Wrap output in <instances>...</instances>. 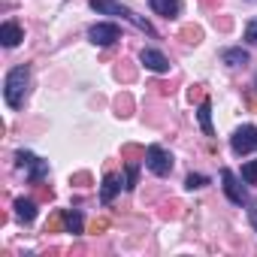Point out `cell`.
Instances as JSON below:
<instances>
[{"mask_svg":"<svg viewBox=\"0 0 257 257\" xmlns=\"http://www.w3.org/2000/svg\"><path fill=\"white\" fill-rule=\"evenodd\" d=\"M224 64L242 67V64H248V52H245V49H227V52H224Z\"/></svg>","mask_w":257,"mask_h":257,"instance_id":"obj_13","label":"cell"},{"mask_svg":"<svg viewBox=\"0 0 257 257\" xmlns=\"http://www.w3.org/2000/svg\"><path fill=\"white\" fill-rule=\"evenodd\" d=\"M64 227H67V233H82V215L79 212H67L64 215Z\"/></svg>","mask_w":257,"mask_h":257,"instance_id":"obj_14","label":"cell"},{"mask_svg":"<svg viewBox=\"0 0 257 257\" xmlns=\"http://www.w3.org/2000/svg\"><path fill=\"white\" fill-rule=\"evenodd\" d=\"M182 34L188 37V43H197V40H200V31H197V28H185Z\"/></svg>","mask_w":257,"mask_h":257,"instance_id":"obj_21","label":"cell"},{"mask_svg":"<svg viewBox=\"0 0 257 257\" xmlns=\"http://www.w3.org/2000/svg\"><path fill=\"white\" fill-rule=\"evenodd\" d=\"M248 215H251V224H254V230H257V203H251V209H248Z\"/></svg>","mask_w":257,"mask_h":257,"instance_id":"obj_22","label":"cell"},{"mask_svg":"<svg viewBox=\"0 0 257 257\" xmlns=\"http://www.w3.org/2000/svg\"><path fill=\"white\" fill-rule=\"evenodd\" d=\"M46 173H49V161H37V164L31 167V173H28V179H31V182L37 185V182H40V179H43Z\"/></svg>","mask_w":257,"mask_h":257,"instance_id":"obj_15","label":"cell"},{"mask_svg":"<svg viewBox=\"0 0 257 257\" xmlns=\"http://www.w3.org/2000/svg\"><path fill=\"white\" fill-rule=\"evenodd\" d=\"M91 7L97 10V13H103V16H121V19H127L131 25H137L140 31H146V34H152L155 37V28L146 22V19H140V16H134L127 7H121V4H115V0H91Z\"/></svg>","mask_w":257,"mask_h":257,"instance_id":"obj_2","label":"cell"},{"mask_svg":"<svg viewBox=\"0 0 257 257\" xmlns=\"http://www.w3.org/2000/svg\"><path fill=\"white\" fill-rule=\"evenodd\" d=\"M203 185H206V176H194V173H191V176H188V182H185V188H188V191L203 188Z\"/></svg>","mask_w":257,"mask_h":257,"instance_id":"obj_19","label":"cell"},{"mask_svg":"<svg viewBox=\"0 0 257 257\" xmlns=\"http://www.w3.org/2000/svg\"><path fill=\"white\" fill-rule=\"evenodd\" d=\"M221 182H224V194L230 197V203H236V206H242V203H245V191L239 188V182H236V176H233L230 170H221Z\"/></svg>","mask_w":257,"mask_h":257,"instance_id":"obj_7","label":"cell"},{"mask_svg":"<svg viewBox=\"0 0 257 257\" xmlns=\"http://www.w3.org/2000/svg\"><path fill=\"white\" fill-rule=\"evenodd\" d=\"M37 161H40V158H34L31 152H19V167H22V170H31Z\"/></svg>","mask_w":257,"mask_h":257,"instance_id":"obj_17","label":"cell"},{"mask_svg":"<svg viewBox=\"0 0 257 257\" xmlns=\"http://www.w3.org/2000/svg\"><path fill=\"white\" fill-rule=\"evenodd\" d=\"M22 40H25V31L16 22H4V25H0V43H4L7 49H16Z\"/></svg>","mask_w":257,"mask_h":257,"instance_id":"obj_8","label":"cell"},{"mask_svg":"<svg viewBox=\"0 0 257 257\" xmlns=\"http://www.w3.org/2000/svg\"><path fill=\"white\" fill-rule=\"evenodd\" d=\"M88 37H91L94 46H112L121 37V31H118V25H94L88 31Z\"/></svg>","mask_w":257,"mask_h":257,"instance_id":"obj_5","label":"cell"},{"mask_svg":"<svg viewBox=\"0 0 257 257\" xmlns=\"http://www.w3.org/2000/svg\"><path fill=\"white\" fill-rule=\"evenodd\" d=\"M209 4H212V0H209Z\"/></svg>","mask_w":257,"mask_h":257,"instance_id":"obj_23","label":"cell"},{"mask_svg":"<svg viewBox=\"0 0 257 257\" xmlns=\"http://www.w3.org/2000/svg\"><path fill=\"white\" fill-rule=\"evenodd\" d=\"M245 43L257 46V19H251V22H248V28H245Z\"/></svg>","mask_w":257,"mask_h":257,"instance_id":"obj_18","label":"cell"},{"mask_svg":"<svg viewBox=\"0 0 257 257\" xmlns=\"http://www.w3.org/2000/svg\"><path fill=\"white\" fill-rule=\"evenodd\" d=\"M121 185H127V182H121V176H115V173L106 176V179H103V188H100V200H103V203H112L115 194L121 191Z\"/></svg>","mask_w":257,"mask_h":257,"instance_id":"obj_9","label":"cell"},{"mask_svg":"<svg viewBox=\"0 0 257 257\" xmlns=\"http://www.w3.org/2000/svg\"><path fill=\"white\" fill-rule=\"evenodd\" d=\"M146 167H149L155 176H170L173 158H170L161 146H149V149H146Z\"/></svg>","mask_w":257,"mask_h":257,"instance_id":"obj_4","label":"cell"},{"mask_svg":"<svg viewBox=\"0 0 257 257\" xmlns=\"http://www.w3.org/2000/svg\"><path fill=\"white\" fill-rule=\"evenodd\" d=\"M200 127H203V134L206 137H212V106H209V100H203L200 103Z\"/></svg>","mask_w":257,"mask_h":257,"instance_id":"obj_12","label":"cell"},{"mask_svg":"<svg viewBox=\"0 0 257 257\" xmlns=\"http://www.w3.org/2000/svg\"><path fill=\"white\" fill-rule=\"evenodd\" d=\"M140 61H143V67L152 70V73H170V61H167L158 49H143V52H140Z\"/></svg>","mask_w":257,"mask_h":257,"instance_id":"obj_6","label":"cell"},{"mask_svg":"<svg viewBox=\"0 0 257 257\" xmlns=\"http://www.w3.org/2000/svg\"><path fill=\"white\" fill-rule=\"evenodd\" d=\"M28 85H31V70H28V64H22V67L10 70L7 85H4V97H7V103H10L13 109H19V106L25 103Z\"/></svg>","mask_w":257,"mask_h":257,"instance_id":"obj_1","label":"cell"},{"mask_svg":"<svg viewBox=\"0 0 257 257\" xmlns=\"http://www.w3.org/2000/svg\"><path fill=\"white\" fill-rule=\"evenodd\" d=\"M134 185H137V167L131 164V167H127V185L124 188H134Z\"/></svg>","mask_w":257,"mask_h":257,"instance_id":"obj_20","label":"cell"},{"mask_svg":"<svg viewBox=\"0 0 257 257\" xmlns=\"http://www.w3.org/2000/svg\"><path fill=\"white\" fill-rule=\"evenodd\" d=\"M16 215H19L22 221H34V218H37V203L19 197V200H16Z\"/></svg>","mask_w":257,"mask_h":257,"instance_id":"obj_11","label":"cell"},{"mask_svg":"<svg viewBox=\"0 0 257 257\" xmlns=\"http://www.w3.org/2000/svg\"><path fill=\"white\" fill-rule=\"evenodd\" d=\"M152 10L161 13L164 19H176L182 13V0H152Z\"/></svg>","mask_w":257,"mask_h":257,"instance_id":"obj_10","label":"cell"},{"mask_svg":"<svg viewBox=\"0 0 257 257\" xmlns=\"http://www.w3.org/2000/svg\"><path fill=\"white\" fill-rule=\"evenodd\" d=\"M242 179H245L248 185H257V161H248V164L242 167Z\"/></svg>","mask_w":257,"mask_h":257,"instance_id":"obj_16","label":"cell"},{"mask_svg":"<svg viewBox=\"0 0 257 257\" xmlns=\"http://www.w3.org/2000/svg\"><path fill=\"white\" fill-rule=\"evenodd\" d=\"M230 146H233V152H236V155H251V152L257 149V127L242 124L239 131L230 137Z\"/></svg>","mask_w":257,"mask_h":257,"instance_id":"obj_3","label":"cell"}]
</instances>
